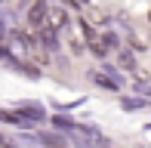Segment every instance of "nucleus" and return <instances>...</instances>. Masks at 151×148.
Returning <instances> with one entry per match:
<instances>
[{
    "mask_svg": "<svg viewBox=\"0 0 151 148\" xmlns=\"http://www.w3.org/2000/svg\"><path fill=\"white\" fill-rule=\"evenodd\" d=\"M40 142H43V148H68V142L59 133H40Z\"/></svg>",
    "mask_w": 151,
    "mask_h": 148,
    "instance_id": "obj_6",
    "label": "nucleus"
},
{
    "mask_svg": "<svg viewBox=\"0 0 151 148\" xmlns=\"http://www.w3.org/2000/svg\"><path fill=\"white\" fill-rule=\"evenodd\" d=\"M90 80H93V83L96 86H105V90H120V83H117V80H114V77H105V71H90Z\"/></svg>",
    "mask_w": 151,
    "mask_h": 148,
    "instance_id": "obj_5",
    "label": "nucleus"
},
{
    "mask_svg": "<svg viewBox=\"0 0 151 148\" xmlns=\"http://www.w3.org/2000/svg\"><path fill=\"white\" fill-rule=\"evenodd\" d=\"M117 62H120V68H127L129 74H136V59H133V50H127V46H123V50H120V56H117Z\"/></svg>",
    "mask_w": 151,
    "mask_h": 148,
    "instance_id": "obj_7",
    "label": "nucleus"
},
{
    "mask_svg": "<svg viewBox=\"0 0 151 148\" xmlns=\"http://www.w3.org/2000/svg\"><path fill=\"white\" fill-rule=\"evenodd\" d=\"M148 22H151V12H148Z\"/></svg>",
    "mask_w": 151,
    "mask_h": 148,
    "instance_id": "obj_11",
    "label": "nucleus"
},
{
    "mask_svg": "<svg viewBox=\"0 0 151 148\" xmlns=\"http://www.w3.org/2000/svg\"><path fill=\"white\" fill-rule=\"evenodd\" d=\"M37 43L43 46V50L56 52V50H59V31H52L50 25H46V28H40V31H37Z\"/></svg>",
    "mask_w": 151,
    "mask_h": 148,
    "instance_id": "obj_2",
    "label": "nucleus"
},
{
    "mask_svg": "<svg viewBox=\"0 0 151 148\" xmlns=\"http://www.w3.org/2000/svg\"><path fill=\"white\" fill-rule=\"evenodd\" d=\"M16 3H22V0H16Z\"/></svg>",
    "mask_w": 151,
    "mask_h": 148,
    "instance_id": "obj_13",
    "label": "nucleus"
},
{
    "mask_svg": "<svg viewBox=\"0 0 151 148\" xmlns=\"http://www.w3.org/2000/svg\"><path fill=\"white\" fill-rule=\"evenodd\" d=\"M145 105H148V99H142V96L120 99V108H127V111H139V108H145Z\"/></svg>",
    "mask_w": 151,
    "mask_h": 148,
    "instance_id": "obj_9",
    "label": "nucleus"
},
{
    "mask_svg": "<svg viewBox=\"0 0 151 148\" xmlns=\"http://www.w3.org/2000/svg\"><path fill=\"white\" fill-rule=\"evenodd\" d=\"M0 6H3V0H0Z\"/></svg>",
    "mask_w": 151,
    "mask_h": 148,
    "instance_id": "obj_12",
    "label": "nucleus"
},
{
    "mask_svg": "<svg viewBox=\"0 0 151 148\" xmlns=\"http://www.w3.org/2000/svg\"><path fill=\"white\" fill-rule=\"evenodd\" d=\"M102 46H105V52L120 50V37H117V34H111V31H105V34H102Z\"/></svg>",
    "mask_w": 151,
    "mask_h": 148,
    "instance_id": "obj_10",
    "label": "nucleus"
},
{
    "mask_svg": "<svg viewBox=\"0 0 151 148\" xmlns=\"http://www.w3.org/2000/svg\"><path fill=\"white\" fill-rule=\"evenodd\" d=\"M46 25H50L52 31H65V28H68V12L62 9V6H50V16H46Z\"/></svg>",
    "mask_w": 151,
    "mask_h": 148,
    "instance_id": "obj_3",
    "label": "nucleus"
},
{
    "mask_svg": "<svg viewBox=\"0 0 151 148\" xmlns=\"http://www.w3.org/2000/svg\"><path fill=\"white\" fill-rule=\"evenodd\" d=\"M16 111L22 114V117H28L31 124H40V120L46 117V114H43V108H40V105H19Z\"/></svg>",
    "mask_w": 151,
    "mask_h": 148,
    "instance_id": "obj_4",
    "label": "nucleus"
},
{
    "mask_svg": "<svg viewBox=\"0 0 151 148\" xmlns=\"http://www.w3.org/2000/svg\"><path fill=\"white\" fill-rule=\"evenodd\" d=\"M68 52H71V56H83V52H86V43L77 34H68Z\"/></svg>",
    "mask_w": 151,
    "mask_h": 148,
    "instance_id": "obj_8",
    "label": "nucleus"
},
{
    "mask_svg": "<svg viewBox=\"0 0 151 148\" xmlns=\"http://www.w3.org/2000/svg\"><path fill=\"white\" fill-rule=\"evenodd\" d=\"M46 16H50V0H31L25 22H28L31 31H40V28H46Z\"/></svg>",
    "mask_w": 151,
    "mask_h": 148,
    "instance_id": "obj_1",
    "label": "nucleus"
}]
</instances>
